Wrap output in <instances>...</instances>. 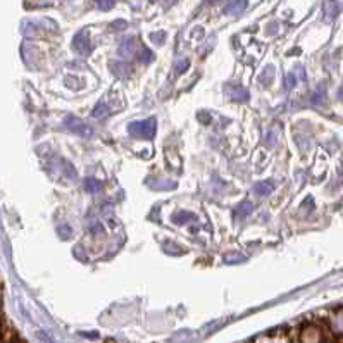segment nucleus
<instances>
[{"mask_svg":"<svg viewBox=\"0 0 343 343\" xmlns=\"http://www.w3.org/2000/svg\"><path fill=\"white\" fill-rule=\"evenodd\" d=\"M66 124H67V130H71L72 133H78V135H81V136H87V138H90V136L94 135V130H92L90 126H87V124H84L83 121H79L78 118H67Z\"/></svg>","mask_w":343,"mask_h":343,"instance_id":"4","label":"nucleus"},{"mask_svg":"<svg viewBox=\"0 0 343 343\" xmlns=\"http://www.w3.org/2000/svg\"><path fill=\"white\" fill-rule=\"evenodd\" d=\"M59 231L62 233V238H67V236H69L71 233H72V229L69 228V226L64 224V226H60V228H59Z\"/></svg>","mask_w":343,"mask_h":343,"instance_id":"21","label":"nucleus"},{"mask_svg":"<svg viewBox=\"0 0 343 343\" xmlns=\"http://www.w3.org/2000/svg\"><path fill=\"white\" fill-rule=\"evenodd\" d=\"M295 83H297L295 74H288V76H286V88H293V87H295Z\"/></svg>","mask_w":343,"mask_h":343,"instance_id":"20","label":"nucleus"},{"mask_svg":"<svg viewBox=\"0 0 343 343\" xmlns=\"http://www.w3.org/2000/svg\"><path fill=\"white\" fill-rule=\"evenodd\" d=\"M226 92L229 94L233 100H236V102H245V100L250 99L248 92L245 90L243 87H240V84H229L228 88H226Z\"/></svg>","mask_w":343,"mask_h":343,"instance_id":"6","label":"nucleus"},{"mask_svg":"<svg viewBox=\"0 0 343 343\" xmlns=\"http://www.w3.org/2000/svg\"><path fill=\"white\" fill-rule=\"evenodd\" d=\"M188 64H190V62H188L187 59L183 60V64H181V62L178 64V72H183V71H185V69H187V67H188Z\"/></svg>","mask_w":343,"mask_h":343,"instance_id":"22","label":"nucleus"},{"mask_svg":"<svg viewBox=\"0 0 343 343\" xmlns=\"http://www.w3.org/2000/svg\"><path fill=\"white\" fill-rule=\"evenodd\" d=\"M207 2H217V0H207Z\"/></svg>","mask_w":343,"mask_h":343,"instance_id":"26","label":"nucleus"},{"mask_svg":"<svg viewBox=\"0 0 343 343\" xmlns=\"http://www.w3.org/2000/svg\"><path fill=\"white\" fill-rule=\"evenodd\" d=\"M112 26H114V28H116V30H123V28H126V26H128V24H126V23H124V21H116L114 24H112Z\"/></svg>","mask_w":343,"mask_h":343,"instance_id":"23","label":"nucleus"},{"mask_svg":"<svg viewBox=\"0 0 343 343\" xmlns=\"http://www.w3.org/2000/svg\"><path fill=\"white\" fill-rule=\"evenodd\" d=\"M171 221L175 224H187V223H192V221H195V214L188 212V211H178V212L173 214Z\"/></svg>","mask_w":343,"mask_h":343,"instance_id":"9","label":"nucleus"},{"mask_svg":"<svg viewBox=\"0 0 343 343\" xmlns=\"http://www.w3.org/2000/svg\"><path fill=\"white\" fill-rule=\"evenodd\" d=\"M100 188H102V185H100V181L95 180V178H87V180H84V190H87L88 193H99Z\"/></svg>","mask_w":343,"mask_h":343,"instance_id":"14","label":"nucleus"},{"mask_svg":"<svg viewBox=\"0 0 343 343\" xmlns=\"http://www.w3.org/2000/svg\"><path fill=\"white\" fill-rule=\"evenodd\" d=\"M273 190H274V183H273L271 180L259 181V183H255V187H253V192H255V195H259V197L271 195Z\"/></svg>","mask_w":343,"mask_h":343,"instance_id":"10","label":"nucleus"},{"mask_svg":"<svg viewBox=\"0 0 343 343\" xmlns=\"http://www.w3.org/2000/svg\"><path fill=\"white\" fill-rule=\"evenodd\" d=\"M273 76H274V69L271 66L268 67V69H266L264 72H262V76H261V81L264 83V84H269L273 81Z\"/></svg>","mask_w":343,"mask_h":343,"instance_id":"16","label":"nucleus"},{"mask_svg":"<svg viewBox=\"0 0 343 343\" xmlns=\"http://www.w3.org/2000/svg\"><path fill=\"white\" fill-rule=\"evenodd\" d=\"M224 261L228 262V264H233V262H240V261H245L243 255H236V253H233V255H226Z\"/></svg>","mask_w":343,"mask_h":343,"instance_id":"18","label":"nucleus"},{"mask_svg":"<svg viewBox=\"0 0 343 343\" xmlns=\"http://www.w3.org/2000/svg\"><path fill=\"white\" fill-rule=\"evenodd\" d=\"M155 119H145V121H133L128 124V133L135 138L150 140L155 135Z\"/></svg>","mask_w":343,"mask_h":343,"instance_id":"1","label":"nucleus"},{"mask_svg":"<svg viewBox=\"0 0 343 343\" xmlns=\"http://www.w3.org/2000/svg\"><path fill=\"white\" fill-rule=\"evenodd\" d=\"M322 12H324L326 21H333V19L338 16V12H340V4H338V0H324V4H322Z\"/></svg>","mask_w":343,"mask_h":343,"instance_id":"5","label":"nucleus"},{"mask_svg":"<svg viewBox=\"0 0 343 343\" xmlns=\"http://www.w3.org/2000/svg\"><path fill=\"white\" fill-rule=\"evenodd\" d=\"M338 95H340V99H343V87L340 88V90H338Z\"/></svg>","mask_w":343,"mask_h":343,"instance_id":"24","label":"nucleus"},{"mask_svg":"<svg viewBox=\"0 0 343 343\" xmlns=\"http://www.w3.org/2000/svg\"><path fill=\"white\" fill-rule=\"evenodd\" d=\"M164 36H166V35H164L162 31H160V33H152V35H150V38H152V42H155V43H157V45H162Z\"/></svg>","mask_w":343,"mask_h":343,"instance_id":"19","label":"nucleus"},{"mask_svg":"<svg viewBox=\"0 0 343 343\" xmlns=\"http://www.w3.org/2000/svg\"><path fill=\"white\" fill-rule=\"evenodd\" d=\"M167 4H173V2H176V0H166Z\"/></svg>","mask_w":343,"mask_h":343,"instance_id":"25","label":"nucleus"},{"mask_svg":"<svg viewBox=\"0 0 343 343\" xmlns=\"http://www.w3.org/2000/svg\"><path fill=\"white\" fill-rule=\"evenodd\" d=\"M114 4H116V0H97V6H99V9H102V11L112 9Z\"/></svg>","mask_w":343,"mask_h":343,"instance_id":"17","label":"nucleus"},{"mask_svg":"<svg viewBox=\"0 0 343 343\" xmlns=\"http://www.w3.org/2000/svg\"><path fill=\"white\" fill-rule=\"evenodd\" d=\"M72 47H74V50L78 52V54L81 55H88L92 52V42L90 38H88V33H78L74 36V40H72Z\"/></svg>","mask_w":343,"mask_h":343,"instance_id":"3","label":"nucleus"},{"mask_svg":"<svg viewBox=\"0 0 343 343\" xmlns=\"http://www.w3.org/2000/svg\"><path fill=\"white\" fill-rule=\"evenodd\" d=\"M321 317L328 324V328L331 329L333 334L343 338V305L341 307L329 309L326 312H321Z\"/></svg>","mask_w":343,"mask_h":343,"instance_id":"2","label":"nucleus"},{"mask_svg":"<svg viewBox=\"0 0 343 343\" xmlns=\"http://www.w3.org/2000/svg\"><path fill=\"white\" fill-rule=\"evenodd\" d=\"M111 69H112V72H114L116 76L123 78V76H126L128 72L131 71V67L128 66V64H124V62H112L111 64Z\"/></svg>","mask_w":343,"mask_h":343,"instance_id":"13","label":"nucleus"},{"mask_svg":"<svg viewBox=\"0 0 343 343\" xmlns=\"http://www.w3.org/2000/svg\"><path fill=\"white\" fill-rule=\"evenodd\" d=\"M109 112H111V109H109V106L106 102H99L95 106V109H94V112H92V116H94L95 119H104V118H107L109 116Z\"/></svg>","mask_w":343,"mask_h":343,"instance_id":"11","label":"nucleus"},{"mask_svg":"<svg viewBox=\"0 0 343 343\" xmlns=\"http://www.w3.org/2000/svg\"><path fill=\"white\" fill-rule=\"evenodd\" d=\"M252 211H253V204H252V202H248V200H245L236 207L235 214H236V217H240V219H245V217H247Z\"/></svg>","mask_w":343,"mask_h":343,"instance_id":"12","label":"nucleus"},{"mask_svg":"<svg viewBox=\"0 0 343 343\" xmlns=\"http://www.w3.org/2000/svg\"><path fill=\"white\" fill-rule=\"evenodd\" d=\"M247 6H248L247 0H231V2L224 7V14L226 16H238L247 9Z\"/></svg>","mask_w":343,"mask_h":343,"instance_id":"7","label":"nucleus"},{"mask_svg":"<svg viewBox=\"0 0 343 343\" xmlns=\"http://www.w3.org/2000/svg\"><path fill=\"white\" fill-rule=\"evenodd\" d=\"M152 57H154V54H152V52L148 50L147 47H142V48H140V52H138V59L142 60V62H145V64H147V62H150Z\"/></svg>","mask_w":343,"mask_h":343,"instance_id":"15","label":"nucleus"},{"mask_svg":"<svg viewBox=\"0 0 343 343\" xmlns=\"http://www.w3.org/2000/svg\"><path fill=\"white\" fill-rule=\"evenodd\" d=\"M135 50H136V40L133 38V36H130V38H124L123 42H121L118 52L121 57H131V55L135 54Z\"/></svg>","mask_w":343,"mask_h":343,"instance_id":"8","label":"nucleus"}]
</instances>
